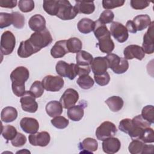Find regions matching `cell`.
Returning <instances> with one entry per match:
<instances>
[{
	"instance_id": "83f0119b",
	"label": "cell",
	"mask_w": 154,
	"mask_h": 154,
	"mask_svg": "<svg viewBox=\"0 0 154 154\" xmlns=\"http://www.w3.org/2000/svg\"><path fill=\"white\" fill-rule=\"evenodd\" d=\"M94 26V21L89 18L81 19L77 24V28L79 31L82 34H88L93 31Z\"/></svg>"
},
{
	"instance_id": "ac0fdd59",
	"label": "cell",
	"mask_w": 154,
	"mask_h": 154,
	"mask_svg": "<svg viewBox=\"0 0 154 154\" xmlns=\"http://www.w3.org/2000/svg\"><path fill=\"white\" fill-rule=\"evenodd\" d=\"M38 51L32 45L29 40L22 41L17 49V55L21 58H28Z\"/></svg>"
},
{
	"instance_id": "c3c4849f",
	"label": "cell",
	"mask_w": 154,
	"mask_h": 154,
	"mask_svg": "<svg viewBox=\"0 0 154 154\" xmlns=\"http://www.w3.org/2000/svg\"><path fill=\"white\" fill-rule=\"evenodd\" d=\"M132 122L134 125L139 126L141 128L145 129L147 128H149L150 125H152L150 123L147 122V120H144L141 115H138L135 117H134L132 119Z\"/></svg>"
},
{
	"instance_id": "e0dca14e",
	"label": "cell",
	"mask_w": 154,
	"mask_h": 154,
	"mask_svg": "<svg viewBox=\"0 0 154 154\" xmlns=\"http://www.w3.org/2000/svg\"><path fill=\"white\" fill-rule=\"evenodd\" d=\"M28 25L30 29L35 32H40L46 28V20L43 16L39 14L31 17L28 21Z\"/></svg>"
},
{
	"instance_id": "6da1fadb",
	"label": "cell",
	"mask_w": 154,
	"mask_h": 154,
	"mask_svg": "<svg viewBox=\"0 0 154 154\" xmlns=\"http://www.w3.org/2000/svg\"><path fill=\"white\" fill-rule=\"evenodd\" d=\"M10 77L13 93L16 96L21 97L26 92L25 82L29 77L28 69L24 66L17 67L11 72Z\"/></svg>"
},
{
	"instance_id": "7dc6e473",
	"label": "cell",
	"mask_w": 154,
	"mask_h": 154,
	"mask_svg": "<svg viewBox=\"0 0 154 154\" xmlns=\"http://www.w3.org/2000/svg\"><path fill=\"white\" fill-rule=\"evenodd\" d=\"M132 127V119L126 118L120 120L119 125V129L126 134H128Z\"/></svg>"
},
{
	"instance_id": "1f68e13d",
	"label": "cell",
	"mask_w": 154,
	"mask_h": 154,
	"mask_svg": "<svg viewBox=\"0 0 154 154\" xmlns=\"http://www.w3.org/2000/svg\"><path fill=\"white\" fill-rule=\"evenodd\" d=\"M76 83L81 88L88 90L93 86L94 81L90 76L88 75H85L79 76L76 81Z\"/></svg>"
},
{
	"instance_id": "d6a6232c",
	"label": "cell",
	"mask_w": 154,
	"mask_h": 154,
	"mask_svg": "<svg viewBox=\"0 0 154 154\" xmlns=\"http://www.w3.org/2000/svg\"><path fill=\"white\" fill-rule=\"evenodd\" d=\"M1 134L2 137L7 141L12 140L16 136L17 132L15 127L11 125L2 126Z\"/></svg>"
},
{
	"instance_id": "9c48e42d",
	"label": "cell",
	"mask_w": 154,
	"mask_h": 154,
	"mask_svg": "<svg viewBox=\"0 0 154 154\" xmlns=\"http://www.w3.org/2000/svg\"><path fill=\"white\" fill-rule=\"evenodd\" d=\"M20 102L22 109L26 112L34 113L38 109V103L35 101V97L29 91H26L25 94L21 96Z\"/></svg>"
},
{
	"instance_id": "d590c367",
	"label": "cell",
	"mask_w": 154,
	"mask_h": 154,
	"mask_svg": "<svg viewBox=\"0 0 154 154\" xmlns=\"http://www.w3.org/2000/svg\"><path fill=\"white\" fill-rule=\"evenodd\" d=\"M45 88L42 82L40 81H34L31 85L29 91L34 96L35 98H38L42 96L44 93Z\"/></svg>"
},
{
	"instance_id": "277c9868",
	"label": "cell",
	"mask_w": 154,
	"mask_h": 154,
	"mask_svg": "<svg viewBox=\"0 0 154 154\" xmlns=\"http://www.w3.org/2000/svg\"><path fill=\"white\" fill-rule=\"evenodd\" d=\"M74 6L67 0H59V8L57 17L63 20L74 19L78 14Z\"/></svg>"
},
{
	"instance_id": "4dcf8cb0",
	"label": "cell",
	"mask_w": 154,
	"mask_h": 154,
	"mask_svg": "<svg viewBox=\"0 0 154 154\" xmlns=\"http://www.w3.org/2000/svg\"><path fill=\"white\" fill-rule=\"evenodd\" d=\"M66 46L69 52L78 53L82 47V42L77 37H72L66 42Z\"/></svg>"
},
{
	"instance_id": "7a4b0ae2",
	"label": "cell",
	"mask_w": 154,
	"mask_h": 154,
	"mask_svg": "<svg viewBox=\"0 0 154 154\" xmlns=\"http://www.w3.org/2000/svg\"><path fill=\"white\" fill-rule=\"evenodd\" d=\"M28 40L38 52L52 43V37L50 31L46 28L43 31L32 33Z\"/></svg>"
},
{
	"instance_id": "7c38bea8",
	"label": "cell",
	"mask_w": 154,
	"mask_h": 154,
	"mask_svg": "<svg viewBox=\"0 0 154 154\" xmlns=\"http://www.w3.org/2000/svg\"><path fill=\"white\" fill-rule=\"evenodd\" d=\"M28 139L32 146L45 147L49 143L51 137L48 132L42 131L29 135Z\"/></svg>"
},
{
	"instance_id": "ee69618b",
	"label": "cell",
	"mask_w": 154,
	"mask_h": 154,
	"mask_svg": "<svg viewBox=\"0 0 154 154\" xmlns=\"http://www.w3.org/2000/svg\"><path fill=\"white\" fill-rule=\"evenodd\" d=\"M114 17V13L110 10H105L100 14L98 20L103 24L109 23L112 22Z\"/></svg>"
},
{
	"instance_id": "cb8c5ba5",
	"label": "cell",
	"mask_w": 154,
	"mask_h": 154,
	"mask_svg": "<svg viewBox=\"0 0 154 154\" xmlns=\"http://www.w3.org/2000/svg\"><path fill=\"white\" fill-rule=\"evenodd\" d=\"M63 106L60 102L52 100L48 102L45 107L47 114L51 117H55L60 116L63 112Z\"/></svg>"
},
{
	"instance_id": "b9f144b4",
	"label": "cell",
	"mask_w": 154,
	"mask_h": 154,
	"mask_svg": "<svg viewBox=\"0 0 154 154\" xmlns=\"http://www.w3.org/2000/svg\"><path fill=\"white\" fill-rule=\"evenodd\" d=\"M144 143H152L154 142V132L152 128H145L140 139Z\"/></svg>"
},
{
	"instance_id": "2e32d148",
	"label": "cell",
	"mask_w": 154,
	"mask_h": 154,
	"mask_svg": "<svg viewBox=\"0 0 154 154\" xmlns=\"http://www.w3.org/2000/svg\"><path fill=\"white\" fill-rule=\"evenodd\" d=\"M103 151L108 154H113L117 153L120 149V141L115 137H110L104 140L102 142Z\"/></svg>"
},
{
	"instance_id": "ab89813d",
	"label": "cell",
	"mask_w": 154,
	"mask_h": 154,
	"mask_svg": "<svg viewBox=\"0 0 154 154\" xmlns=\"http://www.w3.org/2000/svg\"><path fill=\"white\" fill-rule=\"evenodd\" d=\"M13 24V16L11 13H0V28L8 27Z\"/></svg>"
},
{
	"instance_id": "816d5d0a",
	"label": "cell",
	"mask_w": 154,
	"mask_h": 154,
	"mask_svg": "<svg viewBox=\"0 0 154 154\" xmlns=\"http://www.w3.org/2000/svg\"><path fill=\"white\" fill-rule=\"evenodd\" d=\"M17 2L16 0H0V7L13 8L16 6Z\"/></svg>"
},
{
	"instance_id": "7bdbcfd3",
	"label": "cell",
	"mask_w": 154,
	"mask_h": 154,
	"mask_svg": "<svg viewBox=\"0 0 154 154\" xmlns=\"http://www.w3.org/2000/svg\"><path fill=\"white\" fill-rule=\"evenodd\" d=\"M129 68V63L126 59L120 57V60L117 66L112 70L116 74H122L126 72Z\"/></svg>"
},
{
	"instance_id": "30bf717a",
	"label": "cell",
	"mask_w": 154,
	"mask_h": 154,
	"mask_svg": "<svg viewBox=\"0 0 154 154\" xmlns=\"http://www.w3.org/2000/svg\"><path fill=\"white\" fill-rule=\"evenodd\" d=\"M79 99V94L76 90L73 88H67L62 94L60 102L63 107L65 109L74 106Z\"/></svg>"
},
{
	"instance_id": "f6af8a7d",
	"label": "cell",
	"mask_w": 154,
	"mask_h": 154,
	"mask_svg": "<svg viewBox=\"0 0 154 154\" xmlns=\"http://www.w3.org/2000/svg\"><path fill=\"white\" fill-rule=\"evenodd\" d=\"M94 79L96 84L100 86H104L109 82L110 81V76L109 73L106 72L105 73L99 75H94Z\"/></svg>"
},
{
	"instance_id": "836d02e7",
	"label": "cell",
	"mask_w": 154,
	"mask_h": 154,
	"mask_svg": "<svg viewBox=\"0 0 154 154\" xmlns=\"http://www.w3.org/2000/svg\"><path fill=\"white\" fill-rule=\"evenodd\" d=\"M144 144L140 140H133L128 146V150L131 154H141Z\"/></svg>"
},
{
	"instance_id": "e575fe53",
	"label": "cell",
	"mask_w": 154,
	"mask_h": 154,
	"mask_svg": "<svg viewBox=\"0 0 154 154\" xmlns=\"http://www.w3.org/2000/svg\"><path fill=\"white\" fill-rule=\"evenodd\" d=\"M154 108L152 105H148L143 107L141 111V116L142 117L150 123L153 124L154 123Z\"/></svg>"
},
{
	"instance_id": "44dd1931",
	"label": "cell",
	"mask_w": 154,
	"mask_h": 154,
	"mask_svg": "<svg viewBox=\"0 0 154 154\" xmlns=\"http://www.w3.org/2000/svg\"><path fill=\"white\" fill-rule=\"evenodd\" d=\"M66 40L57 41L51 49V55L54 58H59L64 57L69 52Z\"/></svg>"
},
{
	"instance_id": "4316f807",
	"label": "cell",
	"mask_w": 154,
	"mask_h": 154,
	"mask_svg": "<svg viewBox=\"0 0 154 154\" xmlns=\"http://www.w3.org/2000/svg\"><path fill=\"white\" fill-rule=\"evenodd\" d=\"M105 103L109 109L112 112H118L123 106L124 102L123 99L118 96H112L105 100Z\"/></svg>"
},
{
	"instance_id": "74e56055",
	"label": "cell",
	"mask_w": 154,
	"mask_h": 154,
	"mask_svg": "<svg viewBox=\"0 0 154 154\" xmlns=\"http://www.w3.org/2000/svg\"><path fill=\"white\" fill-rule=\"evenodd\" d=\"M51 122L52 125L57 129H64L69 125V121L63 116H58L54 117Z\"/></svg>"
},
{
	"instance_id": "d6986e66",
	"label": "cell",
	"mask_w": 154,
	"mask_h": 154,
	"mask_svg": "<svg viewBox=\"0 0 154 154\" xmlns=\"http://www.w3.org/2000/svg\"><path fill=\"white\" fill-rule=\"evenodd\" d=\"M97 40L98 43L96 44V46L99 47L101 52L108 54L114 50L115 46L114 42L111 38V34L102 37Z\"/></svg>"
},
{
	"instance_id": "d4e9b609",
	"label": "cell",
	"mask_w": 154,
	"mask_h": 154,
	"mask_svg": "<svg viewBox=\"0 0 154 154\" xmlns=\"http://www.w3.org/2000/svg\"><path fill=\"white\" fill-rule=\"evenodd\" d=\"M17 111L14 107L6 106L1 111V120L5 123L12 122L17 119Z\"/></svg>"
},
{
	"instance_id": "4fadbf2b",
	"label": "cell",
	"mask_w": 154,
	"mask_h": 154,
	"mask_svg": "<svg viewBox=\"0 0 154 154\" xmlns=\"http://www.w3.org/2000/svg\"><path fill=\"white\" fill-rule=\"evenodd\" d=\"M123 54L126 60L136 58L140 61L145 56V53L143 48L137 45H130L126 46L123 51Z\"/></svg>"
},
{
	"instance_id": "3957f363",
	"label": "cell",
	"mask_w": 154,
	"mask_h": 154,
	"mask_svg": "<svg viewBox=\"0 0 154 154\" xmlns=\"http://www.w3.org/2000/svg\"><path fill=\"white\" fill-rule=\"evenodd\" d=\"M58 75L61 77H67L73 80L78 75V65L74 63L68 64L64 61H58L55 66Z\"/></svg>"
},
{
	"instance_id": "8992f818",
	"label": "cell",
	"mask_w": 154,
	"mask_h": 154,
	"mask_svg": "<svg viewBox=\"0 0 154 154\" xmlns=\"http://www.w3.org/2000/svg\"><path fill=\"white\" fill-rule=\"evenodd\" d=\"M16 45V38L10 31L4 32L1 38V52L2 55H7L12 53Z\"/></svg>"
},
{
	"instance_id": "5bb4252c",
	"label": "cell",
	"mask_w": 154,
	"mask_h": 154,
	"mask_svg": "<svg viewBox=\"0 0 154 154\" xmlns=\"http://www.w3.org/2000/svg\"><path fill=\"white\" fill-rule=\"evenodd\" d=\"M90 67L94 75H99L105 73L109 68L106 57H97L93 58Z\"/></svg>"
},
{
	"instance_id": "8d00e7d4",
	"label": "cell",
	"mask_w": 154,
	"mask_h": 154,
	"mask_svg": "<svg viewBox=\"0 0 154 154\" xmlns=\"http://www.w3.org/2000/svg\"><path fill=\"white\" fill-rule=\"evenodd\" d=\"M11 14L13 16L12 25L14 26V27L18 29L22 28L24 26L25 23V19L24 16L17 11L12 12Z\"/></svg>"
},
{
	"instance_id": "603a6c76",
	"label": "cell",
	"mask_w": 154,
	"mask_h": 154,
	"mask_svg": "<svg viewBox=\"0 0 154 154\" xmlns=\"http://www.w3.org/2000/svg\"><path fill=\"white\" fill-rule=\"evenodd\" d=\"M85 105L83 104H79L78 105H74L67 109V114L69 119L74 122H78L81 120L84 114V108Z\"/></svg>"
},
{
	"instance_id": "8fae6325",
	"label": "cell",
	"mask_w": 154,
	"mask_h": 154,
	"mask_svg": "<svg viewBox=\"0 0 154 154\" xmlns=\"http://www.w3.org/2000/svg\"><path fill=\"white\" fill-rule=\"evenodd\" d=\"M153 22H152L148 26L147 31L143 36V42L142 48L145 54H152L154 52L153 42Z\"/></svg>"
},
{
	"instance_id": "ffe728a7",
	"label": "cell",
	"mask_w": 154,
	"mask_h": 154,
	"mask_svg": "<svg viewBox=\"0 0 154 154\" xmlns=\"http://www.w3.org/2000/svg\"><path fill=\"white\" fill-rule=\"evenodd\" d=\"M79 149L82 150L80 153H93L96 151L98 148V143L96 140L88 137L85 138L79 144Z\"/></svg>"
},
{
	"instance_id": "681fc988",
	"label": "cell",
	"mask_w": 154,
	"mask_h": 154,
	"mask_svg": "<svg viewBox=\"0 0 154 154\" xmlns=\"http://www.w3.org/2000/svg\"><path fill=\"white\" fill-rule=\"evenodd\" d=\"M108 63V67L112 70L117 66L120 60V57L114 54H108L105 56Z\"/></svg>"
},
{
	"instance_id": "484cf974",
	"label": "cell",
	"mask_w": 154,
	"mask_h": 154,
	"mask_svg": "<svg viewBox=\"0 0 154 154\" xmlns=\"http://www.w3.org/2000/svg\"><path fill=\"white\" fill-rule=\"evenodd\" d=\"M133 22L137 31H142L147 28L151 23V19L147 14H140L133 19Z\"/></svg>"
},
{
	"instance_id": "f907efd6",
	"label": "cell",
	"mask_w": 154,
	"mask_h": 154,
	"mask_svg": "<svg viewBox=\"0 0 154 154\" xmlns=\"http://www.w3.org/2000/svg\"><path fill=\"white\" fill-rule=\"evenodd\" d=\"M131 6L135 10H143L147 7L150 2L147 1L143 0H131L130 1Z\"/></svg>"
},
{
	"instance_id": "db71d44e",
	"label": "cell",
	"mask_w": 154,
	"mask_h": 154,
	"mask_svg": "<svg viewBox=\"0 0 154 154\" xmlns=\"http://www.w3.org/2000/svg\"><path fill=\"white\" fill-rule=\"evenodd\" d=\"M125 27L126 28L128 31L131 33H136L137 31L132 20H128Z\"/></svg>"
},
{
	"instance_id": "9a60e30c",
	"label": "cell",
	"mask_w": 154,
	"mask_h": 154,
	"mask_svg": "<svg viewBox=\"0 0 154 154\" xmlns=\"http://www.w3.org/2000/svg\"><path fill=\"white\" fill-rule=\"evenodd\" d=\"M20 126L22 131L25 133L33 134L37 133L39 129L38 121L32 117H23L20 122Z\"/></svg>"
},
{
	"instance_id": "f1b7e54d",
	"label": "cell",
	"mask_w": 154,
	"mask_h": 154,
	"mask_svg": "<svg viewBox=\"0 0 154 154\" xmlns=\"http://www.w3.org/2000/svg\"><path fill=\"white\" fill-rule=\"evenodd\" d=\"M93 60L92 55L85 51H81L76 55V64L79 66H89L91 64Z\"/></svg>"
},
{
	"instance_id": "52a82bcc",
	"label": "cell",
	"mask_w": 154,
	"mask_h": 154,
	"mask_svg": "<svg viewBox=\"0 0 154 154\" xmlns=\"http://www.w3.org/2000/svg\"><path fill=\"white\" fill-rule=\"evenodd\" d=\"M42 84L46 91L55 92L60 91L64 86V80L60 76L47 75L42 79Z\"/></svg>"
},
{
	"instance_id": "ba28073f",
	"label": "cell",
	"mask_w": 154,
	"mask_h": 154,
	"mask_svg": "<svg viewBox=\"0 0 154 154\" xmlns=\"http://www.w3.org/2000/svg\"><path fill=\"white\" fill-rule=\"evenodd\" d=\"M110 34L119 43L125 42L128 37V31L122 23L118 22H112L110 26Z\"/></svg>"
},
{
	"instance_id": "bcb514c9",
	"label": "cell",
	"mask_w": 154,
	"mask_h": 154,
	"mask_svg": "<svg viewBox=\"0 0 154 154\" xmlns=\"http://www.w3.org/2000/svg\"><path fill=\"white\" fill-rule=\"evenodd\" d=\"M26 143V137L25 135L20 132H17L16 136L11 140V143L13 146L20 147L23 146Z\"/></svg>"
},
{
	"instance_id": "f5cc1de1",
	"label": "cell",
	"mask_w": 154,
	"mask_h": 154,
	"mask_svg": "<svg viewBox=\"0 0 154 154\" xmlns=\"http://www.w3.org/2000/svg\"><path fill=\"white\" fill-rule=\"evenodd\" d=\"M78 65V64H77ZM91 72L89 66H79L78 65V75L82 76L88 75Z\"/></svg>"
},
{
	"instance_id": "f35d334b",
	"label": "cell",
	"mask_w": 154,
	"mask_h": 154,
	"mask_svg": "<svg viewBox=\"0 0 154 154\" xmlns=\"http://www.w3.org/2000/svg\"><path fill=\"white\" fill-rule=\"evenodd\" d=\"M18 7L23 13L30 12L34 8V2L32 0H20L19 1Z\"/></svg>"
},
{
	"instance_id": "7402d4cb",
	"label": "cell",
	"mask_w": 154,
	"mask_h": 154,
	"mask_svg": "<svg viewBox=\"0 0 154 154\" xmlns=\"http://www.w3.org/2000/svg\"><path fill=\"white\" fill-rule=\"evenodd\" d=\"M78 13L90 14L95 10V5L93 1H76L74 6Z\"/></svg>"
},
{
	"instance_id": "60d3db41",
	"label": "cell",
	"mask_w": 154,
	"mask_h": 154,
	"mask_svg": "<svg viewBox=\"0 0 154 154\" xmlns=\"http://www.w3.org/2000/svg\"><path fill=\"white\" fill-rule=\"evenodd\" d=\"M125 2V0H103L102 6L106 10H110L123 6Z\"/></svg>"
},
{
	"instance_id": "f546056e",
	"label": "cell",
	"mask_w": 154,
	"mask_h": 154,
	"mask_svg": "<svg viewBox=\"0 0 154 154\" xmlns=\"http://www.w3.org/2000/svg\"><path fill=\"white\" fill-rule=\"evenodd\" d=\"M43 10L51 16H57L59 8V0L55 1H43Z\"/></svg>"
},
{
	"instance_id": "5b68a950",
	"label": "cell",
	"mask_w": 154,
	"mask_h": 154,
	"mask_svg": "<svg viewBox=\"0 0 154 154\" xmlns=\"http://www.w3.org/2000/svg\"><path fill=\"white\" fill-rule=\"evenodd\" d=\"M117 132L116 125L109 121H105L102 123L96 130V136L99 140H104L114 137Z\"/></svg>"
},
{
	"instance_id": "11a10c76",
	"label": "cell",
	"mask_w": 154,
	"mask_h": 154,
	"mask_svg": "<svg viewBox=\"0 0 154 154\" xmlns=\"http://www.w3.org/2000/svg\"><path fill=\"white\" fill-rule=\"evenodd\" d=\"M153 145H147V144H144L143 149L142 150L141 154L144 153H152L153 152Z\"/></svg>"
}]
</instances>
